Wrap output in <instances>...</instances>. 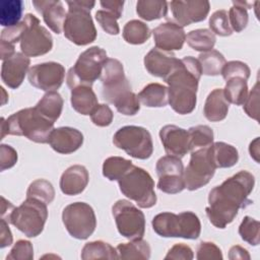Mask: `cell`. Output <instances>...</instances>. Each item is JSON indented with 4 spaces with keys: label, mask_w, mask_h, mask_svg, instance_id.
I'll list each match as a JSON object with an SVG mask.
<instances>
[{
    "label": "cell",
    "mask_w": 260,
    "mask_h": 260,
    "mask_svg": "<svg viewBox=\"0 0 260 260\" xmlns=\"http://www.w3.org/2000/svg\"><path fill=\"white\" fill-rule=\"evenodd\" d=\"M254 185V176L248 171H240L211 189L205 208L209 221L217 229H224L235 219L239 209L253 203L249 195Z\"/></svg>",
    "instance_id": "1"
},
{
    "label": "cell",
    "mask_w": 260,
    "mask_h": 260,
    "mask_svg": "<svg viewBox=\"0 0 260 260\" xmlns=\"http://www.w3.org/2000/svg\"><path fill=\"white\" fill-rule=\"evenodd\" d=\"M201 75L202 70L198 59L186 56L178 60L173 71L165 78L169 85V104L176 113L187 115L194 111Z\"/></svg>",
    "instance_id": "2"
},
{
    "label": "cell",
    "mask_w": 260,
    "mask_h": 260,
    "mask_svg": "<svg viewBox=\"0 0 260 260\" xmlns=\"http://www.w3.org/2000/svg\"><path fill=\"white\" fill-rule=\"evenodd\" d=\"M102 96L113 104L117 111L125 116H134L140 110L137 94L131 90V85L124 73L123 64L113 58H108L101 74Z\"/></svg>",
    "instance_id": "3"
},
{
    "label": "cell",
    "mask_w": 260,
    "mask_h": 260,
    "mask_svg": "<svg viewBox=\"0 0 260 260\" xmlns=\"http://www.w3.org/2000/svg\"><path fill=\"white\" fill-rule=\"evenodd\" d=\"M54 123L44 117L35 107L22 109L6 120L1 118V139L5 135H16L25 136L37 143H47L54 130Z\"/></svg>",
    "instance_id": "4"
},
{
    "label": "cell",
    "mask_w": 260,
    "mask_h": 260,
    "mask_svg": "<svg viewBox=\"0 0 260 260\" xmlns=\"http://www.w3.org/2000/svg\"><path fill=\"white\" fill-rule=\"evenodd\" d=\"M66 3L68 12L63 27L65 38L77 46L92 43L96 38V29L90 10L95 2L91 0H68Z\"/></svg>",
    "instance_id": "5"
},
{
    "label": "cell",
    "mask_w": 260,
    "mask_h": 260,
    "mask_svg": "<svg viewBox=\"0 0 260 260\" xmlns=\"http://www.w3.org/2000/svg\"><path fill=\"white\" fill-rule=\"evenodd\" d=\"M151 224L153 231L164 238L195 240L201 233L200 219L192 211H183L179 214L161 212L152 218Z\"/></svg>",
    "instance_id": "6"
},
{
    "label": "cell",
    "mask_w": 260,
    "mask_h": 260,
    "mask_svg": "<svg viewBox=\"0 0 260 260\" xmlns=\"http://www.w3.org/2000/svg\"><path fill=\"white\" fill-rule=\"evenodd\" d=\"M120 191L141 208H150L156 203L154 181L144 169L132 166L119 180Z\"/></svg>",
    "instance_id": "7"
},
{
    "label": "cell",
    "mask_w": 260,
    "mask_h": 260,
    "mask_svg": "<svg viewBox=\"0 0 260 260\" xmlns=\"http://www.w3.org/2000/svg\"><path fill=\"white\" fill-rule=\"evenodd\" d=\"M107 52L98 46L90 47L82 52L76 60L73 67L67 73V85L70 89L78 85L91 86L92 83L101 77Z\"/></svg>",
    "instance_id": "8"
},
{
    "label": "cell",
    "mask_w": 260,
    "mask_h": 260,
    "mask_svg": "<svg viewBox=\"0 0 260 260\" xmlns=\"http://www.w3.org/2000/svg\"><path fill=\"white\" fill-rule=\"evenodd\" d=\"M45 202L37 198H26L11 213L9 223L27 238L38 237L44 230L48 218V208Z\"/></svg>",
    "instance_id": "9"
},
{
    "label": "cell",
    "mask_w": 260,
    "mask_h": 260,
    "mask_svg": "<svg viewBox=\"0 0 260 260\" xmlns=\"http://www.w3.org/2000/svg\"><path fill=\"white\" fill-rule=\"evenodd\" d=\"M113 143L127 154L138 159L149 158L153 151L152 138L149 131L140 126H124L116 131Z\"/></svg>",
    "instance_id": "10"
},
{
    "label": "cell",
    "mask_w": 260,
    "mask_h": 260,
    "mask_svg": "<svg viewBox=\"0 0 260 260\" xmlns=\"http://www.w3.org/2000/svg\"><path fill=\"white\" fill-rule=\"evenodd\" d=\"M62 221L69 235L77 240H86L95 230L96 217L93 208L85 202H74L62 211Z\"/></svg>",
    "instance_id": "11"
},
{
    "label": "cell",
    "mask_w": 260,
    "mask_h": 260,
    "mask_svg": "<svg viewBox=\"0 0 260 260\" xmlns=\"http://www.w3.org/2000/svg\"><path fill=\"white\" fill-rule=\"evenodd\" d=\"M112 213L118 232L129 240L142 239L145 232L144 213L128 200L120 199L114 203Z\"/></svg>",
    "instance_id": "12"
},
{
    "label": "cell",
    "mask_w": 260,
    "mask_h": 260,
    "mask_svg": "<svg viewBox=\"0 0 260 260\" xmlns=\"http://www.w3.org/2000/svg\"><path fill=\"white\" fill-rule=\"evenodd\" d=\"M25 29L20 39L21 53L27 57H38L52 50L53 38L49 30L41 25L40 19L27 13L24 18Z\"/></svg>",
    "instance_id": "13"
},
{
    "label": "cell",
    "mask_w": 260,
    "mask_h": 260,
    "mask_svg": "<svg viewBox=\"0 0 260 260\" xmlns=\"http://www.w3.org/2000/svg\"><path fill=\"white\" fill-rule=\"evenodd\" d=\"M209 146L191 151L190 161L184 170L185 188L190 191L197 190L208 184L215 173L216 168L213 164Z\"/></svg>",
    "instance_id": "14"
},
{
    "label": "cell",
    "mask_w": 260,
    "mask_h": 260,
    "mask_svg": "<svg viewBox=\"0 0 260 260\" xmlns=\"http://www.w3.org/2000/svg\"><path fill=\"white\" fill-rule=\"evenodd\" d=\"M158 176L157 188L168 194H177L185 189L184 166L181 158L174 155L161 156L155 166Z\"/></svg>",
    "instance_id": "15"
},
{
    "label": "cell",
    "mask_w": 260,
    "mask_h": 260,
    "mask_svg": "<svg viewBox=\"0 0 260 260\" xmlns=\"http://www.w3.org/2000/svg\"><path fill=\"white\" fill-rule=\"evenodd\" d=\"M65 77V68L57 62H45L29 68L27 78L29 83L36 88L53 91L58 89Z\"/></svg>",
    "instance_id": "16"
},
{
    "label": "cell",
    "mask_w": 260,
    "mask_h": 260,
    "mask_svg": "<svg viewBox=\"0 0 260 260\" xmlns=\"http://www.w3.org/2000/svg\"><path fill=\"white\" fill-rule=\"evenodd\" d=\"M168 5L171 9L173 22L182 27L204 20L210 9V3L207 0L171 1L168 2Z\"/></svg>",
    "instance_id": "17"
},
{
    "label": "cell",
    "mask_w": 260,
    "mask_h": 260,
    "mask_svg": "<svg viewBox=\"0 0 260 260\" xmlns=\"http://www.w3.org/2000/svg\"><path fill=\"white\" fill-rule=\"evenodd\" d=\"M159 137L168 155L182 158L190 151V137L188 130L176 125H166L159 130Z\"/></svg>",
    "instance_id": "18"
},
{
    "label": "cell",
    "mask_w": 260,
    "mask_h": 260,
    "mask_svg": "<svg viewBox=\"0 0 260 260\" xmlns=\"http://www.w3.org/2000/svg\"><path fill=\"white\" fill-rule=\"evenodd\" d=\"M155 47L162 51L181 50L186 41V34L182 26L173 21L160 23L152 29Z\"/></svg>",
    "instance_id": "19"
},
{
    "label": "cell",
    "mask_w": 260,
    "mask_h": 260,
    "mask_svg": "<svg viewBox=\"0 0 260 260\" xmlns=\"http://www.w3.org/2000/svg\"><path fill=\"white\" fill-rule=\"evenodd\" d=\"M30 59L22 53L16 52L12 57L2 63L1 78L10 88H17L23 81L25 74L29 70Z\"/></svg>",
    "instance_id": "20"
},
{
    "label": "cell",
    "mask_w": 260,
    "mask_h": 260,
    "mask_svg": "<svg viewBox=\"0 0 260 260\" xmlns=\"http://www.w3.org/2000/svg\"><path fill=\"white\" fill-rule=\"evenodd\" d=\"M48 143L56 152L69 154L80 148L83 134L72 127H59L52 131Z\"/></svg>",
    "instance_id": "21"
},
{
    "label": "cell",
    "mask_w": 260,
    "mask_h": 260,
    "mask_svg": "<svg viewBox=\"0 0 260 260\" xmlns=\"http://www.w3.org/2000/svg\"><path fill=\"white\" fill-rule=\"evenodd\" d=\"M32 5L50 29L57 35L62 32L67 13L60 0H34Z\"/></svg>",
    "instance_id": "22"
},
{
    "label": "cell",
    "mask_w": 260,
    "mask_h": 260,
    "mask_svg": "<svg viewBox=\"0 0 260 260\" xmlns=\"http://www.w3.org/2000/svg\"><path fill=\"white\" fill-rule=\"evenodd\" d=\"M178 60L173 52L162 51L157 48L151 49L144 57V67L152 76L165 78L173 71Z\"/></svg>",
    "instance_id": "23"
},
{
    "label": "cell",
    "mask_w": 260,
    "mask_h": 260,
    "mask_svg": "<svg viewBox=\"0 0 260 260\" xmlns=\"http://www.w3.org/2000/svg\"><path fill=\"white\" fill-rule=\"evenodd\" d=\"M89 181L85 167L73 165L66 169L60 178V189L65 195H77L84 191Z\"/></svg>",
    "instance_id": "24"
},
{
    "label": "cell",
    "mask_w": 260,
    "mask_h": 260,
    "mask_svg": "<svg viewBox=\"0 0 260 260\" xmlns=\"http://www.w3.org/2000/svg\"><path fill=\"white\" fill-rule=\"evenodd\" d=\"M230 103L226 101L222 88H214L206 98L203 114L210 122H219L225 119Z\"/></svg>",
    "instance_id": "25"
},
{
    "label": "cell",
    "mask_w": 260,
    "mask_h": 260,
    "mask_svg": "<svg viewBox=\"0 0 260 260\" xmlns=\"http://www.w3.org/2000/svg\"><path fill=\"white\" fill-rule=\"evenodd\" d=\"M72 108L81 115H90L99 105L98 98L91 86L78 85L71 89L70 98Z\"/></svg>",
    "instance_id": "26"
},
{
    "label": "cell",
    "mask_w": 260,
    "mask_h": 260,
    "mask_svg": "<svg viewBox=\"0 0 260 260\" xmlns=\"http://www.w3.org/2000/svg\"><path fill=\"white\" fill-rule=\"evenodd\" d=\"M139 102L148 108H161L169 103V89L160 83H149L137 94Z\"/></svg>",
    "instance_id": "27"
},
{
    "label": "cell",
    "mask_w": 260,
    "mask_h": 260,
    "mask_svg": "<svg viewBox=\"0 0 260 260\" xmlns=\"http://www.w3.org/2000/svg\"><path fill=\"white\" fill-rule=\"evenodd\" d=\"M209 147L211 157L216 169L231 168L239 160V152L237 148L231 144L217 141L212 143Z\"/></svg>",
    "instance_id": "28"
},
{
    "label": "cell",
    "mask_w": 260,
    "mask_h": 260,
    "mask_svg": "<svg viewBox=\"0 0 260 260\" xmlns=\"http://www.w3.org/2000/svg\"><path fill=\"white\" fill-rule=\"evenodd\" d=\"M35 108L47 119L55 122L61 115L63 110V99L61 94L55 90L47 91L38 102Z\"/></svg>",
    "instance_id": "29"
},
{
    "label": "cell",
    "mask_w": 260,
    "mask_h": 260,
    "mask_svg": "<svg viewBox=\"0 0 260 260\" xmlns=\"http://www.w3.org/2000/svg\"><path fill=\"white\" fill-rule=\"evenodd\" d=\"M81 259H118V252L113 246L104 241H93L86 243L81 250Z\"/></svg>",
    "instance_id": "30"
},
{
    "label": "cell",
    "mask_w": 260,
    "mask_h": 260,
    "mask_svg": "<svg viewBox=\"0 0 260 260\" xmlns=\"http://www.w3.org/2000/svg\"><path fill=\"white\" fill-rule=\"evenodd\" d=\"M117 252L120 259H149L150 246L142 240H132L129 243H122L117 246Z\"/></svg>",
    "instance_id": "31"
},
{
    "label": "cell",
    "mask_w": 260,
    "mask_h": 260,
    "mask_svg": "<svg viewBox=\"0 0 260 260\" xmlns=\"http://www.w3.org/2000/svg\"><path fill=\"white\" fill-rule=\"evenodd\" d=\"M168 2L158 0H140L136 4L138 16L146 21H151L168 15Z\"/></svg>",
    "instance_id": "32"
},
{
    "label": "cell",
    "mask_w": 260,
    "mask_h": 260,
    "mask_svg": "<svg viewBox=\"0 0 260 260\" xmlns=\"http://www.w3.org/2000/svg\"><path fill=\"white\" fill-rule=\"evenodd\" d=\"M22 11L23 2L21 0H2L0 2V24L5 27L18 24Z\"/></svg>",
    "instance_id": "33"
},
{
    "label": "cell",
    "mask_w": 260,
    "mask_h": 260,
    "mask_svg": "<svg viewBox=\"0 0 260 260\" xmlns=\"http://www.w3.org/2000/svg\"><path fill=\"white\" fill-rule=\"evenodd\" d=\"M186 42L195 51L207 52L213 49L216 38L210 29L198 28L187 34Z\"/></svg>",
    "instance_id": "34"
},
{
    "label": "cell",
    "mask_w": 260,
    "mask_h": 260,
    "mask_svg": "<svg viewBox=\"0 0 260 260\" xmlns=\"http://www.w3.org/2000/svg\"><path fill=\"white\" fill-rule=\"evenodd\" d=\"M198 61L201 66L202 74L209 76H216L221 74L222 68L226 63L223 55L216 50L200 53L198 56Z\"/></svg>",
    "instance_id": "35"
},
{
    "label": "cell",
    "mask_w": 260,
    "mask_h": 260,
    "mask_svg": "<svg viewBox=\"0 0 260 260\" xmlns=\"http://www.w3.org/2000/svg\"><path fill=\"white\" fill-rule=\"evenodd\" d=\"M150 35L148 25L138 19L128 21L123 27V38L128 44L141 45L149 39Z\"/></svg>",
    "instance_id": "36"
},
{
    "label": "cell",
    "mask_w": 260,
    "mask_h": 260,
    "mask_svg": "<svg viewBox=\"0 0 260 260\" xmlns=\"http://www.w3.org/2000/svg\"><path fill=\"white\" fill-rule=\"evenodd\" d=\"M223 93L229 103L236 106L244 105L248 96L247 80L241 77H234L226 80Z\"/></svg>",
    "instance_id": "37"
},
{
    "label": "cell",
    "mask_w": 260,
    "mask_h": 260,
    "mask_svg": "<svg viewBox=\"0 0 260 260\" xmlns=\"http://www.w3.org/2000/svg\"><path fill=\"white\" fill-rule=\"evenodd\" d=\"M132 166L130 159L121 156H110L103 164V175L110 181H118Z\"/></svg>",
    "instance_id": "38"
},
{
    "label": "cell",
    "mask_w": 260,
    "mask_h": 260,
    "mask_svg": "<svg viewBox=\"0 0 260 260\" xmlns=\"http://www.w3.org/2000/svg\"><path fill=\"white\" fill-rule=\"evenodd\" d=\"M250 3L245 1H233V6L229 11V21L233 30L240 32L246 28L249 20L247 9Z\"/></svg>",
    "instance_id": "39"
},
{
    "label": "cell",
    "mask_w": 260,
    "mask_h": 260,
    "mask_svg": "<svg viewBox=\"0 0 260 260\" xmlns=\"http://www.w3.org/2000/svg\"><path fill=\"white\" fill-rule=\"evenodd\" d=\"M190 137V151L207 147L213 143V131L207 125H196L188 130Z\"/></svg>",
    "instance_id": "40"
},
{
    "label": "cell",
    "mask_w": 260,
    "mask_h": 260,
    "mask_svg": "<svg viewBox=\"0 0 260 260\" xmlns=\"http://www.w3.org/2000/svg\"><path fill=\"white\" fill-rule=\"evenodd\" d=\"M26 198H37L46 204H50L55 198L54 187L45 179L35 180L27 188Z\"/></svg>",
    "instance_id": "41"
},
{
    "label": "cell",
    "mask_w": 260,
    "mask_h": 260,
    "mask_svg": "<svg viewBox=\"0 0 260 260\" xmlns=\"http://www.w3.org/2000/svg\"><path fill=\"white\" fill-rule=\"evenodd\" d=\"M239 235L242 240L252 246H257L260 243V223L258 220L245 216L239 226Z\"/></svg>",
    "instance_id": "42"
},
{
    "label": "cell",
    "mask_w": 260,
    "mask_h": 260,
    "mask_svg": "<svg viewBox=\"0 0 260 260\" xmlns=\"http://www.w3.org/2000/svg\"><path fill=\"white\" fill-rule=\"evenodd\" d=\"M209 27L213 34L220 37L231 36L233 34V29L230 25L228 11L220 9L213 12L209 18Z\"/></svg>",
    "instance_id": "43"
},
{
    "label": "cell",
    "mask_w": 260,
    "mask_h": 260,
    "mask_svg": "<svg viewBox=\"0 0 260 260\" xmlns=\"http://www.w3.org/2000/svg\"><path fill=\"white\" fill-rule=\"evenodd\" d=\"M250 73L251 71L249 66L242 61H230L224 64L221 71L222 77L225 81L234 77H241L245 80H248Z\"/></svg>",
    "instance_id": "44"
},
{
    "label": "cell",
    "mask_w": 260,
    "mask_h": 260,
    "mask_svg": "<svg viewBox=\"0 0 260 260\" xmlns=\"http://www.w3.org/2000/svg\"><path fill=\"white\" fill-rule=\"evenodd\" d=\"M34 259V248L29 241H17L10 253L6 256V260H31Z\"/></svg>",
    "instance_id": "45"
},
{
    "label": "cell",
    "mask_w": 260,
    "mask_h": 260,
    "mask_svg": "<svg viewBox=\"0 0 260 260\" xmlns=\"http://www.w3.org/2000/svg\"><path fill=\"white\" fill-rule=\"evenodd\" d=\"M95 19L102 26V28L109 35H118L120 27L117 22V17L111 12L101 9L95 12Z\"/></svg>",
    "instance_id": "46"
},
{
    "label": "cell",
    "mask_w": 260,
    "mask_h": 260,
    "mask_svg": "<svg viewBox=\"0 0 260 260\" xmlns=\"http://www.w3.org/2000/svg\"><path fill=\"white\" fill-rule=\"evenodd\" d=\"M114 118L113 111L106 104L98 105L90 114L91 122L99 127L109 126Z\"/></svg>",
    "instance_id": "47"
},
{
    "label": "cell",
    "mask_w": 260,
    "mask_h": 260,
    "mask_svg": "<svg viewBox=\"0 0 260 260\" xmlns=\"http://www.w3.org/2000/svg\"><path fill=\"white\" fill-rule=\"evenodd\" d=\"M259 89H258V82L254 85L253 89L248 94L245 103H244V111L246 114L251 117L252 119H255L256 121H259Z\"/></svg>",
    "instance_id": "48"
},
{
    "label": "cell",
    "mask_w": 260,
    "mask_h": 260,
    "mask_svg": "<svg viewBox=\"0 0 260 260\" xmlns=\"http://www.w3.org/2000/svg\"><path fill=\"white\" fill-rule=\"evenodd\" d=\"M196 258L198 260L203 259H222V253L219 247L212 242H201L197 248Z\"/></svg>",
    "instance_id": "49"
},
{
    "label": "cell",
    "mask_w": 260,
    "mask_h": 260,
    "mask_svg": "<svg viewBox=\"0 0 260 260\" xmlns=\"http://www.w3.org/2000/svg\"><path fill=\"white\" fill-rule=\"evenodd\" d=\"M24 29H25L24 20L20 21L16 25H13L10 27H5L1 31V42L14 46L15 43L20 42V39L22 37Z\"/></svg>",
    "instance_id": "50"
},
{
    "label": "cell",
    "mask_w": 260,
    "mask_h": 260,
    "mask_svg": "<svg viewBox=\"0 0 260 260\" xmlns=\"http://www.w3.org/2000/svg\"><path fill=\"white\" fill-rule=\"evenodd\" d=\"M16 150L7 144L0 145V170L1 172L12 168L17 161Z\"/></svg>",
    "instance_id": "51"
},
{
    "label": "cell",
    "mask_w": 260,
    "mask_h": 260,
    "mask_svg": "<svg viewBox=\"0 0 260 260\" xmlns=\"http://www.w3.org/2000/svg\"><path fill=\"white\" fill-rule=\"evenodd\" d=\"M194 254L192 249L185 245V244H176L174 245L166 255L165 259H184V260H191L193 259Z\"/></svg>",
    "instance_id": "52"
},
{
    "label": "cell",
    "mask_w": 260,
    "mask_h": 260,
    "mask_svg": "<svg viewBox=\"0 0 260 260\" xmlns=\"http://www.w3.org/2000/svg\"><path fill=\"white\" fill-rule=\"evenodd\" d=\"M101 6L104 8V10H107L114 14L118 19L121 17L123 12V6L124 1L120 0H102L100 2Z\"/></svg>",
    "instance_id": "53"
},
{
    "label": "cell",
    "mask_w": 260,
    "mask_h": 260,
    "mask_svg": "<svg viewBox=\"0 0 260 260\" xmlns=\"http://www.w3.org/2000/svg\"><path fill=\"white\" fill-rule=\"evenodd\" d=\"M12 241L13 237L8 226V222L5 219L0 218V248L3 249L10 246L12 244Z\"/></svg>",
    "instance_id": "54"
},
{
    "label": "cell",
    "mask_w": 260,
    "mask_h": 260,
    "mask_svg": "<svg viewBox=\"0 0 260 260\" xmlns=\"http://www.w3.org/2000/svg\"><path fill=\"white\" fill-rule=\"evenodd\" d=\"M229 258L231 260H236V259H247L249 260L250 259V255L248 253V251L246 249H244L243 247L241 246H233L231 249H230V252H229Z\"/></svg>",
    "instance_id": "55"
},
{
    "label": "cell",
    "mask_w": 260,
    "mask_h": 260,
    "mask_svg": "<svg viewBox=\"0 0 260 260\" xmlns=\"http://www.w3.org/2000/svg\"><path fill=\"white\" fill-rule=\"evenodd\" d=\"M1 201H2V203H1V218L5 219L9 223L11 213L15 207L12 205L11 202L6 200L3 196L1 197Z\"/></svg>",
    "instance_id": "56"
},
{
    "label": "cell",
    "mask_w": 260,
    "mask_h": 260,
    "mask_svg": "<svg viewBox=\"0 0 260 260\" xmlns=\"http://www.w3.org/2000/svg\"><path fill=\"white\" fill-rule=\"evenodd\" d=\"M249 151H250L251 156H252L257 162H259V137L255 138V140L250 143Z\"/></svg>",
    "instance_id": "57"
}]
</instances>
